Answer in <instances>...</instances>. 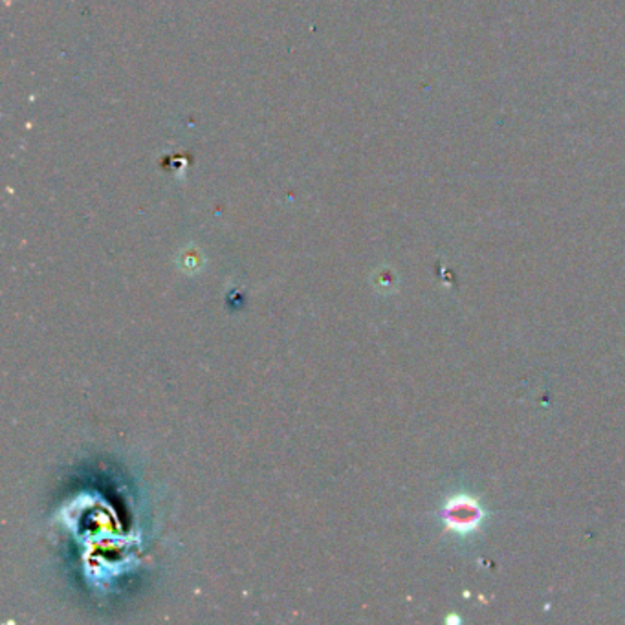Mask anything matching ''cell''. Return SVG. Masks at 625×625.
<instances>
[{
  "mask_svg": "<svg viewBox=\"0 0 625 625\" xmlns=\"http://www.w3.org/2000/svg\"><path fill=\"white\" fill-rule=\"evenodd\" d=\"M442 517L444 525L450 532L455 535H471L473 532H477L486 517V512L481 506V502L468 495V493H455L448 501H445L442 509Z\"/></svg>",
  "mask_w": 625,
  "mask_h": 625,
  "instance_id": "cell-1",
  "label": "cell"
}]
</instances>
